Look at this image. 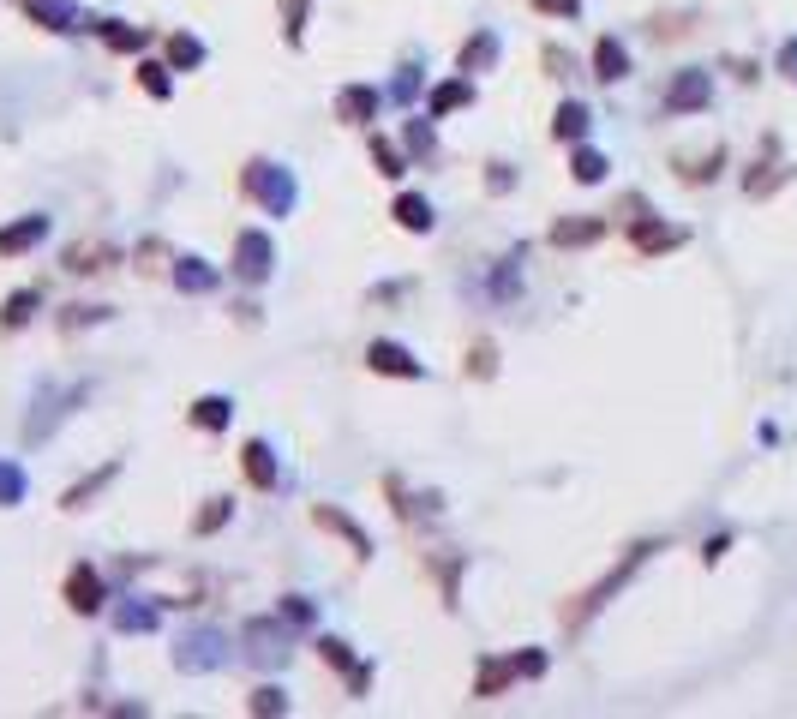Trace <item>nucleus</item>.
<instances>
[{
	"label": "nucleus",
	"mask_w": 797,
	"mask_h": 719,
	"mask_svg": "<svg viewBox=\"0 0 797 719\" xmlns=\"http://www.w3.org/2000/svg\"><path fill=\"white\" fill-rule=\"evenodd\" d=\"M240 186H246V198H258V204H264L270 216H288V210H294V174H288V168H270V162H246Z\"/></svg>",
	"instance_id": "1"
},
{
	"label": "nucleus",
	"mask_w": 797,
	"mask_h": 719,
	"mask_svg": "<svg viewBox=\"0 0 797 719\" xmlns=\"http://www.w3.org/2000/svg\"><path fill=\"white\" fill-rule=\"evenodd\" d=\"M648 552H654V540L630 546V552H624V564H618V570H612V576H606L594 594H582V606H576V612H564V624H570V630H582V624H588V618H594V612H600V606H606V600H612V594H618V588H624V582H630V576L648 564Z\"/></svg>",
	"instance_id": "2"
},
{
	"label": "nucleus",
	"mask_w": 797,
	"mask_h": 719,
	"mask_svg": "<svg viewBox=\"0 0 797 719\" xmlns=\"http://www.w3.org/2000/svg\"><path fill=\"white\" fill-rule=\"evenodd\" d=\"M708 102H714V78H708V72H696V66H690V72H678V78L666 84V114H702Z\"/></svg>",
	"instance_id": "3"
},
{
	"label": "nucleus",
	"mask_w": 797,
	"mask_h": 719,
	"mask_svg": "<svg viewBox=\"0 0 797 719\" xmlns=\"http://www.w3.org/2000/svg\"><path fill=\"white\" fill-rule=\"evenodd\" d=\"M234 276L240 282H264L270 276V240L264 234H252V228L234 234Z\"/></svg>",
	"instance_id": "4"
},
{
	"label": "nucleus",
	"mask_w": 797,
	"mask_h": 719,
	"mask_svg": "<svg viewBox=\"0 0 797 719\" xmlns=\"http://www.w3.org/2000/svg\"><path fill=\"white\" fill-rule=\"evenodd\" d=\"M366 366L384 372V378H426V366H420L402 342H372V348H366Z\"/></svg>",
	"instance_id": "5"
},
{
	"label": "nucleus",
	"mask_w": 797,
	"mask_h": 719,
	"mask_svg": "<svg viewBox=\"0 0 797 719\" xmlns=\"http://www.w3.org/2000/svg\"><path fill=\"white\" fill-rule=\"evenodd\" d=\"M102 594H108V588H102V576H96L90 564H78V570L66 576V606H72L78 618H90V612H102Z\"/></svg>",
	"instance_id": "6"
},
{
	"label": "nucleus",
	"mask_w": 797,
	"mask_h": 719,
	"mask_svg": "<svg viewBox=\"0 0 797 719\" xmlns=\"http://www.w3.org/2000/svg\"><path fill=\"white\" fill-rule=\"evenodd\" d=\"M240 468H246V480H252L258 492H276V486H282V474H276V456H270V444H264V438H252V444L240 450Z\"/></svg>",
	"instance_id": "7"
},
{
	"label": "nucleus",
	"mask_w": 797,
	"mask_h": 719,
	"mask_svg": "<svg viewBox=\"0 0 797 719\" xmlns=\"http://www.w3.org/2000/svg\"><path fill=\"white\" fill-rule=\"evenodd\" d=\"M42 234H48V216H18L12 228H0V258H18V252L42 246Z\"/></svg>",
	"instance_id": "8"
},
{
	"label": "nucleus",
	"mask_w": 797,
	"mask_h": 719,
	"mask_svg": "<svg viewBox=\"0 0 797 719\" xmlns=\"http://www.w3.org/2000/svg\"><path fill=\"white\" fill-rule=\"evenodd\" d=\"M630 234H636V252H648V258H654V252H672V246H684V240H690L684 228H666V222H648V216H636V228H630Z\"/></svg>",
	"instance_id": "9"
},
{
	"label": "nucleus",
	"mask_w": 797,
	"mask_h": 719,
	"mask_svg": "<svg viewBox=\"0 0 797 719\" xmlns=\"http://www.w3.org/2000/svg\"><path fill=\"white\" fill-rule=\"evenodd\" d=\"M312 522H318L324 534H342L354 558H372V540H366V534H360V528H354V522H348L342 510H330V504H318V510H312Z\"/></svg>",
	"instance_id": "10"
},
{
	"label": "nucleus",
	"mask_w": 797,
	"mask_h": 719,
	"mask_svg": "<svg viewBox=\"0 0 797 719\" xmlns=\"http://www.w3.org/2000/svg\"><path fill=\"white\" fill-rule=\"evenodd\" d=\"M624 72H630L624 42H618V36H600V42H594V78H600V84H618Z\"/></svg>",
	"instance_id": "11"
},
{
	"label": "nucleus",
	"mask_w": 797,
	"mask_h": 719,
	"mask_svg": "<svg viewBox=\"0 0 797 719\" xmlns=\"http://www.w3.org/2000/svg\"><path fill=\"white\" fill-rule=\"evenodd\" d=\"M336 114H342L348 126H366V120L378 114V90H372V84H348V90L336 96Z\"/></svg>",
	"instance_id": "12"
},
{
	"label": "nucleus",
	"mask_w": 797,
	"mask_h": 719,
	"mask_svg": "<svg viewBox=\"0 0 797 719\" xmlns=\"http://www.w3.org/2000/svg\"><path fill=\"white\" fill-rule=\"evenodd\" d=\"M180 672H210V666H222V642L216 636H192V642H180Z\"/></svg>",
	"instance_id": "13"
},
{
	"label": "nucleus",
	"mask_w": 797,
	"mask_h": 719,
	"mask_svg": "<svg viewBox=\"0 0 797 719\" xmlns=\"http://www.w3.org/2000/svg\"><path fill=\"white\" fill-rule=\"evenodd\" d=\"M600 234H606V222H600V216H576V222L564 216V222L552 228V246H594Z\"/></svg>",
	"instance_id": "14"
},
{
	"label": "nucleus",
	"mask_w": 797,
	"mask_h": 719,
	"mask_svg": "<svg viewBox=\"0 0 797 719\" xmlns=\"http://www.w3.org/2000/svg\"><path fill=\"white\" fill-rule=\"evenodd\" d=\"M462 102H474V84H468V78H450V84H438V90H432L426 114H432V120H444V114H456Z\"/></svg>",
	"instance_id": "15"
},
{
	"label": "nucleus",
	"mask_w": 797,
	"mask_h": 719,
	"mask_svg": "<svg viewBox=\"0 0 797 719\" xmlns=\"http://www.w3.org/2000/svg\"><path fill=\"white\" fill-rule=\"evenodd\" d=\"M228 420H234V402H228V396H198V402H192V426H198V432H222Z\"/></svg>",
	"instance_id": "16"
},
{
	"label": "nucleus",
	"mask_w": 797,
	"mask_h": 719,
	"mask_svg": "<svg viewBox=\"0 0 797 719\" xmlns=\"http://www.w3.org/2000/svg\"><path fill=\"white\" fill-rule=\"evenodd\" d=\"M36 306H42V288H18V294H12V300L0 306V330H24Z\"/></svg>",
	"instance_id": "17"
},
{
	"label": "nucleus",
	"mask_w": 797,
	"mask_h": 719,
	"mask_svg": "<svg viewBox=\"0 0 797 719\" xmlns=\"http://www.w3.org/2000/svg\"><path fill=\"white\" fill-rule=\"evenodd\" d=\"M510 678H522V672H516V660H492V666H480L474 696H480V702H492V696H504V684H510Z\"/></svg>",
	"instance_id": "18"
},
{
	"label": "nucleus",
	"mask_w": 797,
	"mask_h": 719,
	"mask_svg": "<svg viewBox=\"0 0 797 719\" xmlns=\"http://www.w3.org/2000/svg\"><path fill=\"white\" fill-rule=\"evenodd\" d=\"M582 132H588V108H582V102H564L558 120H552V138H558V144H582Z\"/></svg>",
	"instance_id": "19"
},
{
	"label": "nucleus",
	"mask_w": 797,
	"mask_h": 719,
	"mask_svg": "<svg viewBox=\"0 0 797 719\" xmlns=\"http://www.w3.org/2000/svg\"><path fill=\"white\" fill-rule=\"evenodd\" d=\"M396 222H402L408 234H426V228H432V204H426L420 192H402V198H396Z\"/></svg>",
	"instance_id": "20"
},
{
	"label": "nucleus",
	"mask_w": 797,
	"mask_h": 719,
	"mask_svg": "<svg viewBox=\"0 0 797 719\" xmlns=\"http://www.w3.org/2000/svg\"><path fill=\"white\" fill-rule=\"evenodd\" d=\"M174 282H180L186 294H210V288H216V270H204V258H180V264H174Z\"/></svg>",
	"instance_id": "21"
},
{
	"label": "nucleus",
	"mask_w": 797,
	"mask_h": 719,
	"mask_svg": "<svg viewBox=\"0 0 797 719\" xmlns=\"http://www.w3.org/2000/svg\"><path fill=\"white\" fill-rule=\"evenodd\" d=\"M24 12L48 30H72V0H24Z\"/></svg>",
	"instance_id": "22"
},
{
	"label": "nucleus",
	"mask_w": 797,
	"mask_h": 719,
	"mask_svg": "<svg viewBox=\"0 0 797 719\" xmlns=\"http://www.w3.org/2000/svg\"><path fill=\"white\" fill-rule=\"evenodd\" d=\"M96 30H102V42L120 48V54H138V48H144V30H132V24H120V18H102Z\"/></svg>",
	"instance_id": "23"
},
{
	"label": "nucleus",
	"mask_w": 797,
	"mask_h": 719,
	"mask_svg": "<svg viewBox=\"0 0 797 719\" xmlns=\"http://www.w3.org/2000/svg\"><path fill=\"white\" fill-rule=\"evenodd\" d=\"M492 54H498V36H492V30L468 36V42H462V72H480V66H492Z\"/></svg>",
	"instance_id": "24"
},
{
	"label": "nucleus",
	"mask_w": 797,
	"mask_h": 719,
	"mask_svg": "<svg viewBox=\"0 0 797 719\" xmlns=\"http://www.w3.org/2000/svg\"><path fill=\"white\" fill-rule=\"evenodd\" d=\"M66 270H72V276L108 270V246H90V240H84V246H72V252H66Z\"/></svg>",
	"instance_id": "25"
},
{
	"label": "nucleus",
	"mask_w": 797,
	"mask_h": 719,
	"mask_svg": "<svg viewBox=\"0 0 797 719\" xmlns=\"http://www.w3.org/2000/svg\"><path fill=\"white\" fill-rule=\"evenodd\" d=\"M198 60H204V42L198 36H186V30L168 36V66H198Z\"/></svg>",
	"instance_id": "26"
},
{
	"label": "nucleus",
	"mask_w": 797,
	"mask_h": 719,
	"mask_svg": "<svg viewBox=\"0 0 797 719\" xmlns=\"http://www.w3.org/2000/svg\"><path fill=\"white\" fill-rule=\"evenodd\" d=\"M372 162H378V174H384V180H396V174H408V162L396 156V144H390V138H372Z\"/></svg>",
	"instance_id": "27"
},
{
	"label": "nucleus",
	"mask_w": 797,
	"mask_h": 719,
	"mask_svg": "<svg viewBox=\"0 0 797 719\" xmlns=\"http://www.w3.org/2000/svg\"><path fill=\"white\" fill-rule=\"evenodd\" d=\"M570 168H576V180H582V186L606 180V156H600V150H576V162H570Z\"/></svg>",
	"instance_id": "28"
},
{
	"label": "nucleus",
	"mask_w": 797,
	"mask_h": 719,
	"mask_svg": "<svg viewBox=\"0 0 797 719\" xmlns=\"http://www.w3.org/2000/svg\"><path fill=\"white\" fill-rule=\"evenodd\" d=\"M720 168H726V150H714V156H702V162H684V168H678V174H684V180H690V186H702V180H714V174H720Z\"/></svg>",
	"instance_id": "29"
},
{
	"label": "nucleus",
	"mask_w": 797,
	"mask_h": 719,
	"mask_svg": "<svg viewBox=\"0 0 797 719\" xmlns=\"http://www.w3.org/2000/svg\"><path fill=\"white\" fill-rule=\"evenodd\" d=\"M108 480H114V462H108V468H102L96 480H84V486H72V492H66V510H84V504H90V498H96V492H102Z\"/></svg>",
	"instance_id": "30"
},
{
	"label": "nucleus",
	"mask_w": 797,
	"mask_h": 719,
	"mask_svg": "<svg viewBox=\"0 0 797 719\" xmlns=\"http://www.w3.org/2000/svg\"><path fill=\"white\" fill-rule=\"evenodd\" d=\"M228 516H234V504H228V498H210V504L198 510V534H216Z\"/></svg>",
	"instance_id": "31"
},
{
	"label": "nucleus",
	"mask_w": 797,
	"mask_h": 719,
	"mask_svg": "<svg viewBox=\"0 0 797 719\" xmlns=\"http://www.w3.org/2000/svg\"><path fill=\"white\" fill-rule=\"evenodd\" d=\"M246 642H252V660H264V666L276 660V630H270V624H252Z\"/></svg>",
	"instance_id": "32"
},
{
	"label": "nucleus",
	"mask_w": 797,
	"mask_h": 719,
	"mask_svg": "<svg viewBox=\"0 0 797 719\" xmlns=\"http://www.w3.org/2000/svg\"><path fill=\"white\" fill-rule=\"evenodd\" d=\"M492 372H498L492 342H474V348H468V378H492Z\"/></svg>",
	"instance_id": "33"
},
{
	"label": "nucleus",
	"mask_w": 797,
	"mask_h": 719,
	"mask_svg": "<svg viewBox=\"0 0 797 719\" xmlns=\"http://www.w3.org/2000/svg\"><path fill=\"white\" fill-rule=\"evenodd\" d=\"M114 624H120V630H156V612H150V606H120Z\"/></svg>",
	"instance_id": "34"
},
{
	"label": "nucleus",
	"mask_w": 797,
	"mask_h": 719,
	"mask_svg": "<svg viewBox=\"0 0 797 719\" xmlns=\"http://www.w3.org/2000/svg\"><path fill=\"white\" fill-rule=\"evenodd\" d=\"M252 714H288V696L276 684H264V690H252Z\"/></svg>",
	"instance_id": "35"
},
{
	"label": "nucleus",
	"mask_w": 797,
	"mask_h": 719,
	"mask_svg": "<svg viewBox=\"0 0 797 719\" xmlns=\"http://www.w3.org/2000/svg\"><path fill=\"white\" fill-rule=\"evenodd\" d=\"M138 84H144L150 96H168V66H156V60H144V66H138Z\"/></svg>",
	"instance_id": "36"
},
{
	"label": "nucleus",
	"mask_w": 797,
	"mask_h": 719,
	"mask_svg": "<svg viewBox=\"0 0 797 719\" xmlns=\"http://www.w3.org/2000/svg\"><path fill=\"white\" fill-rule=\"evenodd\" d=\"M24 498V474L12 462H0V504H18Z\"/></svg>",
	"instance_id": "37"
},
{
	"label": "nucleus",
	"mask_w": 797,
	"mask_h": 719,
	"mask_svg": "<svg viewBox=\"0 0 797 719\" xmlns=\"http://www.w3.org/2000/svg\"><path fill=\"white\" fill-rule=\"evenodd\" d=\"M318 660H324V666H336V672H354V660H348V642H318Z\"/></svg>",
	"instance_id": "38"
},
{
	"label": "nucleus",
	"mask_w": 797,
	"mask_h": 719,
	"mask_svg": "<svg viewBox=\"0 0 797 719\" xmlns=\"http://www.w3.org/2000/svg\"><path fill=\"white\" fill-rule=\"evenodd\" d=\"M96 318H102V306H66V318H60V324H66V330H78V324H96Z\"/></svg>",
	"instance_id": "39"
},
{
	"label": "nucleus",
	"mask_w": 797,
	"mask_h": 719,
	"mask_svg": "<svg viewBox=\"0 0 797 719\" xmlns=\"http://www.w3.org/2000/svg\"><path fill=\"white\" fill-rule=\"evenodd\" d=\"M534 12H552V18H576L582 0H534Z\"/></svg>",
	"instance_id": "40"
},
{
	"label": "nucleus",
	"mask_w": 797,
	"mask_h": 719,
	"mask_svg": "<svg viewBox=\"0 0 797 719\" xmlns=\"http://www.w3.org/2000/svg\"><path fill=\"white\" fill-rule=\"evenodd\" d=\"M516 672H522V678H540V672H546V654H516Z\"/></svg>",
	"instance_id": "41"
},
{
	"label": "nucleus",
	"mask_w": 797,
	"mask_h": 719,
	"mask_svg": "<svg viewBox=\"0 0 797 719\" xmlns=\"http://www.w3.org/2000/svg\"><path fill=\"white\" fill-rule=\"evenodd\" d=\"M546 66H552V78H564V66H570V72H576V60H570V54H564V48H546Z\"/></svg>",
	"instance_id": "42"
},
{
	"label": "nucleus",
	"mask_w": 797,
	"mask_h": 719,
	"mask_svg": "<svg viewBox=\"0 0 797 719\" xmlns=\"http://www.w3.org/2000/svg\"><path fill=\"white\" fill-rule=\"evenodd\" d=\"M282 612H288V624H312V606H306V600H300V594H294V600H288V606H282Z\"/></svg>",
	"instance_id": "43"
},
{
	"label": "nucleus",
	"mask_w": 797,
	"mask_h": 719,
	"mask_svg": "<svg viewBox=\"0 0 797 719\" xmlns=\"http://www.w3.org/2000/svg\"><path fill=\"white\" fill-rule=\"evenodd\" d=\"M300 18H306V0H288V36L300 42Z\"/></svg>",
	"instance_id": "44"
},
{
	"label": "nucleus",
	"mask_w": 797,
	"mask_h": 719,
	"mask_svg": "<svg viewBox=\"0 0 797 719\" xmlns=\"http://www.w3.org/2000/svg\"><path fill=\"white\" fill-rule=\"evenodd\" d=\"M780 72H786V78H797V36L780 48Z\"/></svg>",
	"instance_id": "45"
}]
</instances>
